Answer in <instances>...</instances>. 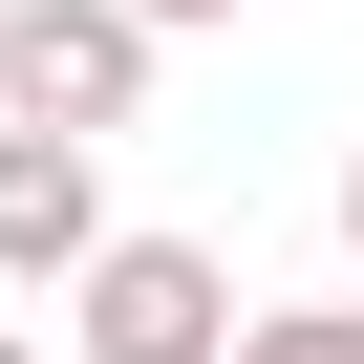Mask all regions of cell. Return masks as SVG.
<instances>
[{
    "label": "cell",
    "mask_w": 364,
    "mask_h": 364,
    "mask_svg": "<svg viewBox=\"0 0 364 364\" xmlns=\"http://www.w3.org/2000/svg\"><path fill=\"white\" fill-rule=\"evenodd\" d=\"M343 257H364V150H343Z\"/></svg>",
    "instance_id": "cell-5"
},
{
    "label": "cell",
    "mask_w": 364,
    "mask_h": 364,
    "mask_svg": "<svg viewBox=\"0 0 364 364\" xmlns=\"http://www.w3.org/2000/svg\"><path fill=\"white\" fill-rule=\"evenodd\" d=\"M86 257H107V171H86V129H0V279L65 300Z\"/></svg>",
    "instance_id": "cell-3"
},
{
    "label": "cell",
    "mask_w": 364,
    "mask_h": 364,
    "mask_svg": "<svg viewBox=\"0 0 364 364\" xmlns=\"http://www.w3.org/2000/svg\"><path fill=\"white\" fill-rule=\"evenodd\" d=\"M0 364H43V343H0Z\"/></svg>",
    "instance_id": "cell-8"
},
{
    "label": "cell",
    "mask_w": 364,
    "mask_h": 364,
    "mask_svg": "<svg viewBox=\"0 0 364 364\" xmlns=\"http://www.w3.org/2000/svg\"><path fill=\"white\" fill-rule=\"evenodd\" d=\"M236 364H343V300H279V321H236Z\"/></svg>",
    "instance_id": "cell-4"
},
{
    "label": "cell",
    "mask_w": 364,
    "mask_h": 364,
    "mask_svg": "<svg viewBox=\"0 0 364 364\" xmlns=\"http://www.w3.org/2000/svg\"><path fill=\"white\" fill-rule=\"evenodd\" d=\"M150 43L171 22H129V0H0V129H129L150 107Z\"/></svg>",
    "instance_id": "cell-2"
},
{
    "label": "cell",
    "mask_w": 364,
    "mask_h": 364,
    "mask_svg": "<svg viewBox=\"0 0 364 364\" xmlns=\"http://www.w3.org/2000/svg\"><path fill=\"white\" fill-rule=\"evenodd\" d=\"M129 22H215V0H129Z\"/></svg>",
    "instance_id": "cell-6"
},
{
    "label": "cell",
    "mask_w": 364,
    "mask_h": 364,
    "mask_svg": "<svg viewBox=\"0 0 364 364\" xmlns=\"http://www.w3.org/2000/svg\"><path fill=\"white\" fill-rule=\"evenodd\" d=\"M343 364H364V300H343Z\"/></svg>",
    "instance_id": "cell-7"
},
{
    "label": "cell",
    "mask_w": 364,
    "mask_h": 364,
    "mask_svg": "<svg viewBox=\"0 0 364 364\" xmlns=\"http://www.w3.org/2000/svg\"><path fill=\"white\" fill-rule=\"evenodd\" d=\"M65 364H236V257L215 236H107L65 279Z\"/></svg>",
    "instance_id": "cell-1"
}]
</instances>
